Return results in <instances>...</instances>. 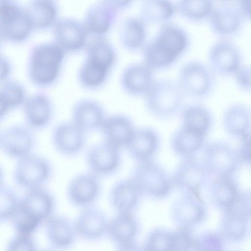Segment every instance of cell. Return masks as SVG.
<instances>
[{
    "label": "cell",
    "mask_w": 251,
    "mask_h": 251,
    "mask_svg": "<svg viewBox=\"0 0 251 251\" xmlns=\"http://www.w3.org/2000/svg\"><path fill=\"white\" fill-rule=\"evenodd\" d=\"M189 44V36L183 27L171 21L163 24L142 49L143 61L154 71L165 69L175 63Z\"/></svg>",
    "instance_id": "obj_1"
},
{
    "label": "cell",
    "mask_w": 251,
    "mask_h": 251,
    "mask_svg": "<svg viewBox=\"0 0 251 251\" xmlns=\"http://www.w3.org/2000/svg\"><path fill=\"white\" fill-rule=\"evenodd\" d=\"M116 59V50L112 43L105 37H94L86 47V58L78 70L79 83L87 89L101 86Z\"/></svg>",
    "instance_id": "obj_2"
},
{
    "label": "cell",
    "mask_w": 251,
    "mask_h": 251,
    "mask_svg": "<svg viewBox=\"0 0 251 251\" xmlns=\"http://www.w3.org/2000/svg\"><path fill=\"white\" fill-rule=\"evenodd\" d=\"M65 57V51L54 42L38 44L29 53L27 74L34 84L46 87L58 78Z\"/></svg>",
    "instance_id": "obj_3"
},
{
    "label": "cell",
    "mask_w": 251,
    "mask_h": 251,
    "mask_svg": "<svg viewBox=\"0 0 251 251\" xmlns=\"http://www.w3.org/2000/svg\"><path fill=\"white\" fill-rule=\"evenodd\" d=\"M185 96L177 81L163 78L156 79L144 97L152 115L166 118L181 109Z\"/></svg>",
    "instance_id": "obj_4"
},
{
    "label": "cell",
    "mask_w": 251,
    "mask_h": 251,
    "mask_svg": "<svg viewBox=\"0 0 251 251\" xmlns=\"http://www.w3.org/2000/svg\"><path fill=\"white\" fill-rule=\"evenodd\" d=\"M130 178L142 194L154 199L166 197L173 188L171 175L153 159L137 162Z\"/></svg>",
    "instance_id": "obj_5"
},
{
    "label": "cell",
    "mask_w": 251,
    "mask_h": 251,
    "mask_svg": "<svg viewBox=\"0 0 251 251\" xmlns=\"http://www.w3.org/2000/svg\"><path fill=\"white\" fill-rule=\"evenodd\" d=\"M215 75L207 63L193 59L181 67L176 81L185 95L202 98L213 91Z\"/></svg>",
    "instance_id": "obj_6"
},
{
    "label": "cell",
    "mask_w": 251,
    "mask_h": 251,
    "mask_svg": "<svg viewBox=\"0 0 251 251\" xmlns=\"http://www.w3.org/2000/svg\"><path fill=\"white\" fill-rule=\"evenodd\" d=\"M53 172L52 165L48 159L33 153L17 160L12 178L17 186L25 191L44 186Z\"/></svg>",
    "instance_id": "obj_7"
},
{
    "label": "cell",
    "mask_w": 251,
    "mask_h": 251,
    "mask_svg": "<svg viewBox=\"0 0 251 251\" xmlns=\"http://www.w3.org/2000/svg\"><path fill=\"white\" fill-rule=\"evenodd\" d=\"M0 21L1 38L13 43L25 41L34 28L26 8L12 0L0 1Z\"/></svg>",
    "instance_id": "obj_8"
},
{
    "label": "cell",
    "mask_w": 251,
    "mask_h": 251,
    "mask_svg": "<svg viewBox=\"0 0 251 251\" xmlns=\"http://www.w3.org/2000/svg\"><path fill=\"white\" fill-rule=\"evenodd\" d=\"M132 1L100 0L86 10L82 22L88 34L104 37L114 24L119 13L128 8Z\"/></svg>",
    "instance_id": "obj_9"
},
{
    "label": "cell",
    "mask_w": 251,
    "mask_h": 251,
    "mask_svg": "<svg viewBox=\"0 0 251 251\" xmlns=\"http://www.w3.org/2000/svg\"><path fill=\"white\" fill-rule=\"evenodd\" d=\"M201 160L210 176H234L241 163L237 149L222 141H214L203 147Z\"/></svg>",
    "instance_id": "obj_10"
},
{
    "label": "cell",
    "mask_w": 251,
    "mask_h": 251,
    "mask_svg": "<svg viewBox=\"0 0 251 251\" xmlns=\"http://www.w3.org/2000/svg\"><path fill=\"white\" fill-rule=\"evenodd\" d=\"M207 64L215 75H233L244 64L238 45L230 38L219 37L209 47Z\"/></svg>",
    "instance_id": "obj_11"
},
{
    "label": "cell",
    "mask_w": 251,
    "mask_h": 251,
    "mask_svg": "<svg viewBox=\"0 0 251 251\" xmlns=\"http://www.w3.org/2000/svg\"><path fill=\"white\" fill-rule=\"evenodd\" d=\"M209 176L201 159L196 156L182 158L171 175L173 188L181 193L199 194Z\"/></svg>",
    "instance_id": "obj_12"
},
{
    "label": "cell",
    "mask_w": 251,
    "mask_h": 251,
    "mask_svg": "<svg viewBox=\"0 0 251 251\" xmlns=\"http://www.w3.org/2000/svg\"><path fill=\"white\" fill-rule=\"evenodd\" d=\"M33 131L25 124H14L3 128L0 132V151L16 160L33 153L36 144Z\"/></svg>",
    "instance_id": "obj_13"
},
{
    "label": "cell",
    "mask_w": 251,
    "mask_h": 251,
    "mask_svg": "<svg viewBox=\"0 0 251 251\" xmlns=\"http://www.w3.org/2000/svg\"><path fill=\"white\" fill-rule=\"evenodd\" d=\"M101 192L100 177L89 171L75 176L68 182L66 189L70 203L81 209L94 205Z\"/></svg>",
    "instance_id": "obj_14"
},
{
    "label": "cell",
    "mask_w": 251,
    "mask_h": 251,
    "mask_svg": "<svg viewBox=\"0 0 251 251\" xmlns=\"http://www.w3.org/2000/svg\"><path fill=\"white\" fill-rule=\"evenodd\" d=\"M87 133L71 120L57 123L51 133V142L59 154L75 157L81 153L85 147Z\"/></svg>",
    "instance_id": "obj_15"
},
{
    "label": "cell",
    "mask_w": 251,
    "mask_h": 251,
    "mask_svg": "<svg viewBox=\"0 0 251 251\" xmlns=\"http://www.w3.org/2000/svg\"><path fill=\"white\" fill-rule=\"evenodd\" d=\"M120 150L104 140L92 145L85 155L88 171L100 177L113 174L121 163Z\"/></svg>",
    "instance_id": "obj_16"
},
{
    "label": "cell",
    "mask_w": 251,
    "mask_h": 251,
    "mask_svg": "<svg viewBox=\"0 0 251 251\" xmlns=\"http://www.w3.org/2000/svg\"><path fill=\"white\" fill-rule=\"evenodd\" d=\"M208 20L213 33L230 38L241 29L245 19L237 2H223L215 4Z\"/></svg>",
    "instance_id": "obj_17"
},
{
    "label": "cell",
    "mask_w": 251,
    "mask_h": 251,
    "mask_svg": "<svg viewBox=\"0 0 251 251\" xmlns=\"http://www.w3.org/2000/svg\"><path fill=\"white\" fill-rule=\"evenodd\" d=\"M172 215L179 227L190 228L202 223L207 211L201 194L184 193L172 205Z\"/></svg>",
    "instance_id": "obj_18"
},
{
    "label": "cell",
    "mask_w": 251,
    "mask_h": 251,
    "mask_svg": "<svg viewBox=\"0 0 251 251\" xmlns=\"http://www.w3.org/2000/svg\"><path fill=\"white\" fill-rule=\"evenodd\" d=\"M55 207L54 195L43 186L25 190L20 210L42 224L54 214Z\"/></svg>",
    "instance_id": "obj_19"
},
{
    "label": "cell",
    "mask_w": 251,
    "mask_h": 251,
    "mask_svg": "<svg viewBox=\"0 0 251 251\" xmlns=\"http://www.w3.org/2000/svg\"><path fill=\"white\" fill-rule=\"evenodd\" d=\"M154 71L143 61L129 64L121 72L120 86L130 96L144 97L156 79Z\"/></svg>",
    "instance_id": "obj_20"
},
{
    "label": "cell",
    "mask_w": 251,
    "mask_h": 251,
    "mask_svg": "<svg viewBox=\"0 0 251 251\" xmlns=\"http://www.w3.org/2000/svg\"><path fill=\"white\" fill-rule=\"evenodd\" d=\"M54 42L65 52L83 49L88 35L83 23L74 18H62L53 26Z\"/></svg>",
    "instance_id": "obj_21"
},
{
    "label": "cell",
    "mask_w": 251,
    "mask_h": 251,
    "mask_svg": "<svg viewBox=\"0 0 251 251\" xmlns=\"http://www.w3.org/2000/svg\"><path fill=\"white\" fill-rule=\"evenodd\" d=\"M23 106L25 124L32 130L43 129L51 123L53 105L45 94L37 93L27 97Z\"/></svg>",
    "instance_id": "obj_22"
},
{
    "label": "cell",
    "mask_w": 251,
    "mask_h": 251,
    "mask_svg": "<svg viewBox=\"0 0 251 251\" xmlns=\"http://www.w3.org/2000/svg\"><path fill=\"white\" fill-rule=\"evenodd\" d=\"M74 223L78 237L94 242L107 233L109 221L104 212L93 205L82 208Z\"/></svg>",
    "instance_id": "obj_23"
},
{
    "label": "cell",
    "mask_w": 251,
    "mask_h": 251,
    "mask_svg": "<svg viewBox=\"0 0 251 251\" xmlns=\"http://www.w3.org/2000/svg\"><path fill=\"white\" fill-rule=\"evenodd\" d=\"M49 244L55 251H66L75 244L78 236L74 221L62 215L54 214L45 223Z\"/></svg>",
    "instance_id": "obj_24"
},
{
    "label": "cell",
    "mask_w": 251,
    "mask_h": 251,
    "mask_svg": "<svg viewBox=\"0 0 251 251\" xmlns=\"http://www.w3.org/2000/svg\"><path fill=\"white\" fill-rule=\"evenodd\" d=\"M106 117L102 105L89 99L75 102L71 111V121L87 134L100 130Z\"/></svg>",
    "instance_id": "obj_25"
},
{
    "label": "cell",
    "mask_w": 251,
    "mask_h": 251,
    "mask_svg": "<svg viewBox=\"0 0 251 251\" xmlns=\"http://www.w3.org/2000/svg\"><path fill=\"white\" fill-rule=\"evenodd\" d=\"M136 128L127 116L116 114L106 117L100 131L104 141L119 148L127 145Z\"/></svg>",
    "instance_id": "obj_26"
},
{
    "label": "cell",
    "mask_w": 251,
    "mask_h": 251,
    "mask_svg": "<svg viewBox=\"0 0 251 251\" xmlns=\"http://www.w3.org/2000/svg\"><path fill=\"white\" fill-rule=\"evenodd\" d=\"M241 192L234 176L214 177L209 187L212 204L222 212L234 207Z\"/></svg>",
    "instance_id": "obj_27"
},
{
    "label": "cell",
    "mask_w": 251,
    "mask_h": 251,
    "mask_svg": "<svg viewBox=\"0 0 251 251\" xmlns=\"http://www.w3.org/2000/svg\"><path fill=\"white\" fill-rule=\"evenodd\" d=\"M142 195L132 180L123 179L115 182L111 188L108 200L118 213H132L137 206Z\"/></svg>",
    "instance_id": "obj_28"
},
{
    "label": "cell",
    "mask_w": 251,
    "mask_h": 251,
    "mask_svg": "<svg viewBox=\"0 0 251 251\" xmlns=\"http://www.w3.org/2000/svg\"><path fill=\"white\" fill-rule=\"evenodd\" d=\"M159 144L157 132L151 127H144L136 129L126 148L131 156L138 162L153 159Z\"/></svg>",
    "instance_id": "obj_29"
},
{
    "label": "cell",
    "mask_w": 251,
    "mask_h": 251,
    "mask_svg": "<svg viewBox=\"0 0 251 251\" xmlns=\"http://www.w3.org/2000/svg\"><path fill=\"white\" fill-rule=\"evenodd\" d=\"M222 121L228 135L241 139L251 131V110L243 103H232L225 110Z\"/></svg>",
    "instance_id": "obj_30"
},
{
    "label": "cell",
    "mask_w": 251,
    "mask_h": 251,
    "mask_svg": "<svg viewBox=\"0 0 251 251\" xmlns=\"http://www.w3.org/2000/svg\"><path fill=\"white\" fill-rule=\"evenodd\" d=\"M249 219L235 208L222 212L218 232L225 242L239 243L247 237Z\"/></svg>",
    "instance_id": "obj_31"
},
{
    "label": "cell",
    "mask_w": 251,
    "mask_h": 251,
    "mask_svg": "<svg viewBox=\"0 0 251 251\" xmlns=\"http://www.w3.org/2000/svg\"><path fill=\"white\" fill-rule=\"evenodd\" d=\"M147 24L140 17L128 16L121 25L119 39L126 50L135 51L142 50L147 43Z\"/></svg>",
    "instance_id": "obj_32"
},
{
    "label": "cell",
    "mask_w": 251,
    "mask_h": 251,
    "mask_svg": "<svg viewBox=\"0 0 251 251\" xmlns=\"http://www.w3.org/2000/svg\"><path fill=\"white\" fill-rule=\"evenodd\" d=\"M182 126L206 136L213 123L211 111L201 103H192L184 107L181 111Z\"/></svg>",
    "instance_id": "obj_33"
},
{
    "label": "cell",
    "mask_w": 251,
    "mask_h": 251,
    "mask_svg": "<svg viewBox=\"0 0 251 251\" xmlns=\"http://www.w3.org/2000/svg\"><path fill=\"white\" fill-rule=\"evenodd\" d=\"M205 137L181 125L172 136L171 147L175 153L181 159L196 156L203 148Z\"/></svg>",
    "instance_id": "obj_34"
},
{
    "label": "cell",
    "mask_w": 251,
    "mask_h": 251,
    "mask_svg": "<svg viewBox=\"0 0 251 251\" xmlns=\"http://www.w3.org/2000/svg\"><path fill=\"white\" fill-rule=\"evenodd\" d=\"M138 226L132 213H118L109 221L107 233L118 245L133 242Z\"/></svg>",
    "instance_id": "obj_35"
},
{
    "label": "cell",
    "mask_w": 251,
    "mask_h": 251,
    "mask_svg": "<svg viewBox=\"0 0 251 251\" xmlns=\"http://www.w3.org/2000/svg\"><path fill=\"white\" fill-rule=\"evenodd\" d=\"M140 16L147 24H160L170 22L176 12V5L169 0H142Z\"/></svg>",
    "instance_id": "obj_36"
},
{
    "label": "cell",
    "mask_w": 251,
    "mask_h": 251,
    "mask_svg": "<svg viewBox=\"0 0 251 251\" xmlns=\"http://www.w3.org/2000/svg\"><path fill=\"white\" fill-rule=\"evenodd\" d=\"M26 9L34 28L44 29L53 26L58 20V8L54 1L32 0Z\"/></svg>",
    "instance_id": "obj_37"
},
{
    "label": "cell",
    "mask_w": 251,
    "mask_h": 251,
    "mask_svg": "<svg viewBox=\"0 0 251 251\" xmlns=\"http://www.w3.org/2000/svg\"><path fill=\"white\" fill-rule=\"evenodd\" d=\"M24 86L15 81H5L0 90V118L2 120L12 110L23 105L26 99Z\"/></svg>",
    "instance_id": "obj_38"
},
{
    "label": "cell",
    "mask_w": 251,
    "mask_h": 251,
    "mask_svg": "<svg viewBox=\"0 0 251 251\" xmlns=\"http://www.w3.org/2000/svg\"><path fill=\"white\" fill-rule=\"evenodd\" d=\"M215 4L211 0H181L176 4V12L183 18L193 22L208 19Z\"/></svg>",
    "instance_id": "obj_39"
},
{
    "label": "cell",
    "mask_w": 251,
    "mask_h": 251,
    "mask_svg": "<svg viewBox=\"0 0 251 251\" xmlns=\"http://www.w3.org/2000/svg\"><path fill=\"white\" fill-rule=\"evenodd\" d=\"M21 197L10 186L1 182L0 185V221L10 222L20 207Z\"/></svg>",
    "instance_id": "obj_40"
},
{
    "label": "cell",
    "mask_w": 251,
    "mask_h": 251,
    "mask_svg": "<svg viewBox=\"0 0 251 251\" xmlns=\"http://www.w3.org/2000/svg\"><path fill=\"white\" fill-rule=\"evenodd\" d=\"M143 248L144 251H176L174 231L163 228L152 230Z\"/></svg>",
    "instance_id": "obj_41"
},
{
    "label": "cell",
    "mask_w": 251,
    "mask_h": 251,
    "mask_svg": "<svg viewBox=\"0 0 251 251\" xmlns=\"http://www.w3.org/2000/svg\"><path fill=\"white\" fill-rule=\"evenodd\" d=\"M225 242L218 231H205L195 237L192 251H226Z\"/></svg>",
    "instance_id": "obj_42"
},
{
    "label": "cell",
    "mask_w": 251,
    "mask_h": 251,
    "mask_svg": "<svg viewBox=\"0 0 251 251\" xmlns=\"http://www.w3.org/2000/svg\"><path fill=\"white\" fill-rule=\"evenodd\" d=\"M5 251H39L32 235L16 234L8 241Z\"/></svg>",
    "instance_id": "obj_43"
},
{
    "label": "cell",
    "mask_w": 251,
    "mask_h": 251,
    "mask_svg": "<svg viewBox=\"0 0 251 251\" xmlns=\"http://www.w3.org/2000/svg\"><path fill=\"white\" fill-rule=\"evenodd\" d=\"M233 75L239 88L251 91V64L244 63Z\"/></svg>",
    "instance_id": "obj_44"
},
{
    "label": "cell",
    "mask_w": 251,
    "mask_h": 251,
    "mask_svg": "<svg viewBox=\"0 0 251 251\" xmlns=\"http://www.w3.org/2000/svg\"><path fill=\"white\" fill-rule=\"evenodd\" d=\"M233 208L238 210L249 220L251 219V189L241 192Z\"/></svg>",
    "instance_id": "obj_45"
},
{
    "label": "cell",
    "mask_w": 251,
    "mask_h": 251,
    "mask_svg": "<svg viewBox=\"0 0 251 251\" xmlns=\"http://www.w3.org/2000/svg\"><path fill=\"white\" fill-rule=\"evenodd\" d=\"M237 151L241 163L251 165V131L241 139Z\"/></svg>",
    "instance_id": "obj_46"
},
{
    "label": "cell",
    "mask_w": 251,
    "mask_h": 251,
    "mask_svg": "<svg viewBox=\"0 0 251 251\" xmlns=\"http://www.w3.org/2000/svg\"><path fill=\"white\" fill-rule=\"evenodd\" d=\"M237 2L245 19L251 22V0H240Z\"/></svg>",
    "instance_id": "obj_47"
},
{
    "label": "cell",
    "mask_w": 251,
    "mask_h": 251,
    "mask_svg": "<svg viewBox=\"0 0 251 251\" xmlns=\"http://www.w3.org/2000/svg\"><path fill=\"white\" fill-rule=\"evenodd\" d=\"M1 73L0 80L4 82L7 79L11 72V65L10 62L5 57L1 56Z\"/></svg>",
    "instance_id": "obj_48"
},
{
    "label": "cell",
    "mask_w": 251,
    "mask_h": 251,
    "mask_svg": "<svg viewBox=\"0 0 251 251\" xmlns=\"http://www.w3.org/2000/svg\"><path fill=\"white\" fill-rule=\"evenodd\" d=\"M116 251H144L143 247H140L134 242L119 245Z\"/></svg>",
    "instance_id": "obj_49"
},
{
    "label": "cell",
    "mask_w": 251,
    "mask_h": 251,
    "mask_svg": "<svg viewBox=\"0 0 251 251\" xmlns=\"http://www.w3.org/2000/svg\"><path fill=\"white\" fill-rule=\"evenodd\" d=\"M39 251H56L55 250L51 249H44L41 250H39Z\"/></svg>",
    "instance_id": "obj_50"
},
{
    "label": "cell",
    "mask_w": 251,
    "mask_h": 251,
    "mask_svg": "<svg viewBox=\"0 0 251 251\" xmlns=\"http://www.w3.org/2000/svg\"></svg>",
    "instance_id": "obj_51"
}]
</instances>
